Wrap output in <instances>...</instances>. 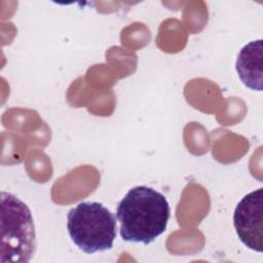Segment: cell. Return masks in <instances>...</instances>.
I'll return each mask as SVG.
<instances>
[{"mask_svg":"<svg viewBox=\"0 0 263 263\" xmlns=\"http://www.w3.org/2000/svg\"><path fill=\"white\" fill-rule=\"evenodd\" d=\"M171 209L165 196L147 186H136L120 200L116 216L120 236L129 242L151 243L167 226Z\"/></svg>","mask_w":263,"mask_h":263,"instance_id":"6da1fadb","label":"cell"},{"mask_svg":"<svg viewBox=\"0 0 263 263\" xmlns=\"http://www.w3.org/2000/svg\"><path fill=\"white\" fill-rule=\"evenodd\" d=\"M35 249V225L30 209L15 195L2 191L0 261L29 262Z\"/></svg>","mask_w":263,"mask_h":263,"instance_id":"7a4b0ae2","label":"cell"},{"mask_svg":"<svg viewBox=\"0 0 263 263\" xmlns=\"http://www.w3.org/2000/svg\"><path fill=\"white\" fill-rule=\"evenodd\" d=\"M67 229L72 241L92 254L110 250L116 237V219L102 203L85 201L68 213Z\"/></svg>","mask_w":263,"mask_h":263,"instance_id":"3957f363","label":"cell"},{"mask_svg":"<svg viewBox=\"0 0 263 263\" xmlns=\"http://www.w3.org/2000/svg\"><path fill=\"white\" fill-rule=\"evenodd\" d=\"M233 224L240 241L249 249L263 252V189L250 192L237 203Z\"/></svg>","mask_w":263,"mask_h":263,"instance_id":"277c9868","label":"cell"},{"mask_svg":"<svg viewBox=\"0 0 263 263\" xmlns=\"http://www.w3.org/2000/svg\"><path fill=\"white\" fill-rule=\"evenodd\" d=\"M262 40L251 41L245 45L236 60V71L242 83L253 89L262 90V65H263Z\"/></svg>","mask_w":263,"mask_h":263,"instance_id":"5b68a950","label":"cell"}]
</instances>
